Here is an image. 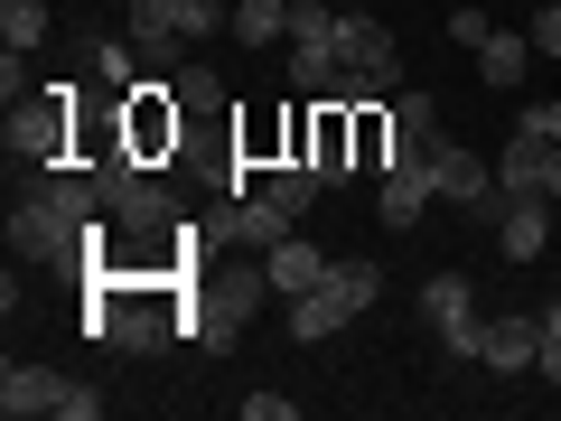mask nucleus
<instances>
[{"instance_id": "obj_1", "label": "nucleus", "mask_w": 561, "mask_h": 421, "mask_svg": "<svg viewBox=\"0 0 561 421\" xmlns=\"http://www.w3.org/2000/svg\"><path fill=\"white\" fill-rule=\"evenodd\" d=\"M103 197H94V169L84 160H57V169H20L10 187V253L28 272H94L103 253Z\"/></svg>"}, {"instance_id": "obj_2", "label": "nucleus", "mask_w": 561, "mask_h": 421, "mask_svg": "<svg viewBox=\"0 0 561 421\" xmlns=\"http://www.w3.org/2000/svg\"><path fill=\"white\" fill-rule=\"evenodd\" d=\"M375 300H383V262L337 253L319 291H300V300H290V338H300V346H319V338H337V328H356Z\"/></svg>"}, {"instance_id": "obj_3", "label": "nucleus", "mask_w": 561, "mask_h": 421, "mask_svg": "<svg viewBox=\"0 0 561 421\" xmlns=\"http://www.w3.org/2000/svg\"><path fill=\"white\" fill-rule=\"evenodd\" d=\"M402 84V47L383 20H365V10H337V84H328V103H383Z\"/></svg>"}, {"instance_id": "obj_4", "label": "nucleus", "mask_w": 561, "mask_h": 421, "mask_svg": "<svg viewBox=\"0 0 561 421\" xmlns=\"http://www.w3.org/2000/svg\"><path fill=\"white\" fill-rule=\"evenodd\" d=\"M76 122H84V103H76V84H38L28 103H10V169H57V160H76Z\"/></svg>"}, {"instance_id": "obj_5", "label": "nucleus", "mask_w": 561, "mask_h": 421, "mask_svg": "<svg viewBox=\"0 0 561 421\" xmlns=\"http://www.w3.org/2000/svg\"><path fill=\"white\" fill-rule=\"evenodd\" d=\"M179 132H187V103H179V84H169V76L122 84V150H131L140 169H160L169 150H179Z\"/></svg>"}, {"instance_id": "obj_6", "label": "nucleus", "mask_w": 561, "mask_h": 421, "mask_svg": "<svg viewBox=\"0 0 561 421\" xmlns=\"http://www.w3.org/2000/svg\"><path fill=\"white\" fill-rule=\"evenodd\" d=\"M262 300H272V272H262V262H243V272H216L206 291H187V338H197V346H234V328L253 319Z\"/></svg>"}, {"instance_id": "obj_7", "label": "nucleus", "mask_w": 561, "mask_h": 421, "mask_svg": "<svg viewBox=\"0 0 561 421\" xmlns=\"http://www.w3.org/2000/svg\"><path fill=\"white\" fill-rule=\"evenodd\" d=\"M421 319L440 328V356L478 365V338H486V319H478V300H468V272H431V281H421Z\"/></svg>"}, {"instance_id": "obj_8", "label": "nucleus", "mask_w": 561, "mask_h": 421, "mask_svg": "<svg viewBox=\"0 0 561 421\" xmlns=\"http://www.w3.org/2000/svg\"><path fill=\"white\" fill-rule=\"evenodd\" d=\"M431 150H393L383 160V187H375V216H383V235H412L421 216H431Z\"/></svg>"}, {"instance_id": "obj_9", "label": "nucleus", "mask_w": 561, "mask_h": 421, "mask_svg": "<svg viewBox=\"0 0 561 421\" xmlns=\"http://www.w3.org/2000/svg\"><path fill=\"white\" fill-rule=\"evenodd\" d=\"M534 356H542V309H505V319H486V338H478L486 375H524Z\"/></svg>"}, {"instance_id": "obj_10", "label": "nucleus", "mask_w": 561, "mask_h": 421, "mask_svg": "<svg viewBox=\"0 0 561 421\" xmlns=\"http://www.w3.org/2000/svg\"><path fill=\"white\" fill-rule=\"evenodd\" d=\"M496 253L505 262H542L552 253V197H505V216H496Z\"/></svg>"}, {"instance_id": "obj_11", "label": "nucleus", "mask_w": 561, "mask_h": 421, "mask_svg": "<svg viewBox=\"0 0 561 421\" xmlns=\"http://www.w3.org/2000/svg\"><path fill=\"white\" fill-rule=\"evenodd\" d=\"M57 402H66L57 365H20V356L0 365V412H10V421H38V412H57Z\"/></svg>"}, {"instance_id": "obj_12", "label": "nucleus", "mask_w": 561, "mask_h": 421, "mask_svg": "<svg viewBox=\"0 0 561 421\" xmlns=\"http://www.w3.org/2000/svg\"><path fill=\"white\" fill-rule=\"evenodd\" d=\"M328 262H337V253H319V243H300V235H280L272 253H262V272H272V300H300V291H319Z\"/></svg>"}, {"instance_id": "obj_13", "label": "nucleus", "mask_w": 561, "mask_h": 421, "mask_svg": "<svg viewBox=\"0 0 561 421\" xmlns=\"http://www.w3.org/2000/svg\"><path fill=\"white\" fill-rule=\"evenodd\" d=\"M478 76H486V94H524V76H534V38H524V29H496V38L478 47Z\"/></svg>"}, {"instance_id": "obj_14", "label": "nucleus", "mask_w": 561, "mask_h": 421, "mask_svg": "<svg viewBox=\"0 0 561 421\" xmlns=\"http://www.w3.org/2000/svg\"><path fill=\"white\" fill-rule=\"evenodd\" d=\"M383 113H393V150H431V140H440V103L421 94V84H393Z\"/></svg>"}, {"instance_id": "obj_15", "label": "nucleus", "mask_w": 561, "mask_h": 421, "mask_svg": "<svg viewBox=\"0 0 561 421\" xmlns=\"http://www.w3.org/2000/svg\"><path fill=\"white\" fill-rule=\"evenodd\" d=\"M253 187H262V197H272V206H280V216H290V225H300L309 206H319V187H328V179H319V169H309V160H272V169H262Z\"/></svg>"}, {"instance_id": "obj_16", "label": "nucleus", "mask_w": 561, "mask_h": 421, "mask_svg": "<svg viewBox=\"0 0 561 421\" xmlns=\"http://www.w3.org/2000/svg\"><path fill=\"white\" fill-rule=\"evenodd\" d=\"M542 150H552V140L515 122V140L496 150V187H505V197H534V187H542Z\"/></svg>"}, {"instance_id": "obj_17", "label": "nucleus", "mask_w": 561, "mask_h": 421, "mask_svg": "<svg viewBox=\"0 0 561 421\" xmlns=\"http://www.w3.org/2000/svg\"><path fill=\"white\" fill-rule=\"evenodd\" d=\"M225 235H234V243H253V253H272V243H280V235H300V225L280 216V206L262 197V187H243V197H234V225H225Z\"/></svg>"}, {"instance_id": "obj_18", "label": "nucleus", "mask_w": 561, "mask_h": 421, "mask_svg": "<svg viewBox=\"0 0 561 421\" xmlns=\"http://www.w3.org/2000/svg\"><path fill=\"white\" fill-rule=\"evenodd\" d=\"M234 38H243V47L290 38V0H234Z\"/></svg>"}, {"instance_id": "obj_19", "label": "nucleus", "mask_w": 561, "mask_h": 421, "mask_svg": "<svg viewBox=\"0 0 561 421\" xmlns=\"http://www.w3.org/2000/svg\"><path fill=\"white\" fill-rule=\"evenodd\" d=\"M383 160H393V113L383 103H356V169L383 179Z\"/></svg>"}, {"instance_id": "obj_20", "label": "nucleus", "mask_w": 561, "mask_h": 421, "mask_svg": "<svg viewBox=\"0 0 561 421\" xmlns=\"http://www.w3.org/2000/svg\"><path fill=\"white\" fill-rule=\"evenodd\" d=\"M0 47H47V0H0Z\"/></svg>"}, {"instance_id": "obj_21", "label": "nucleus", "mask_w": 561, "mask_h": 421, "mask_svg": "<svg viewBox=\"0 0 561 421\" xmlns=\"http://www.w3.org/2000/svg\"><path fill=\"white\" fill-rule=\"evenodd\" d=\"M94 76L103 84H140V47L131 38H94Z\"/></svg>"}, {"instance_id": "obj_22", "label": "nucleus", "mask_w": 561, "mask_h": 421, "mask_svg": "<svg viewBox=\"0 0 561 421\" xmlns=\"http://www.w3.org/2000/svg\"><path fill=\"white\" fill-rule=\"evenodd\" d=\"M169 84H179V103H187V113H216V94H225V84H216V66H179Z\"/></svg>"}, {"instance_id": "obj_23", "label": "nucleus", "mask_w": 561, "mask_h": 421, "mask_svg": "<svg viewBox=\"0 0 561 421\" xmlns=\"http://www.w3.org/2000/svg\"><path fill=\"white\" fill-rule=\"evenodd\" d=\"M486 38H496V20H486V10H449V47H468V57H478Z\"/></svg>"}, {"instance_id": "obj_24", "label": "nucleus", "mask_w": 561, "mask_h": 421, "mask_svg": "<svg viewBox=\"0 0 561 421\" xmlns=\"http://www.w3.org/2000/svg\"><path fill=\"white\" fill-rule=\"evenodd\" d=\"M524 38H534V57H561V0H542V20L524 29Z\"/></svg>"}, {"instance_id": "obj_25", "label": "nucleus", "mask_w": 561, "mask_h": 421, "mask_svg": "<svg viewBox=\"0 0 561 421\" xmlns=\"http://www.w3.org/2000/svg\"><path fill=\"white\" fill-rule=\"evenodd\" d=\"M57 421H103V394H94V384H66V402H57Z\"/></svg>"}, {"instance_id": "obj_26", "label": "nucleus", "mask_w": 561, "mask_h": 421, "mask_svg": "<svg viewBox=\"0 0 561 421\" xmlns=\"http://www.w3.org/2000/svg\"><path fill=\"white\" fill-rule=\"evenodd\" d=\"M290 412H300L290 394H243V421H290Z\"/></svg>"}, {"instance_id": "obj_27", "label": "nucleus", "mask_w": 561, "mask_h": 421, "mask_svg": "<svg viewBox=\"0 0 561 421\" xmlns=\"http://www.w3.org/2000/svg\"><path fill=\"white\" fill-rule=\"evenodd\" d=\"M524 132H542V140H561V94H542L534 113H524Z\"/></svg>"}, {"instance_id": "obj_28", "label": "nucleus", "mask_w": 561, "mask_h": 421, "mask_svg": "<svg viewBox=\"0 0 561 421\" xmlns=\"http://www.w3.org/2000/svg\"><path fill=\"white\" fill-rule=\"evenodd\" d=\"M534 365H542V384H561V319H542V356Z\"/></svg>"}, {"instance_id": "obj_29", "label": "nucleus", "mask_w": 561, "mask_h": 421, "mask_svg": "<svg viewBox=\"0 0 561 421\" xmlns=\"http://www.w3.org/2000/svg\"><path fill=\"white\" fill-rule=\"evenodd\" d=\"M542 197L561 206V140H552V150H542Z\"/></svg>"}, {"instance_id": "obj_30", "label": "nucleus", "mask_w": 561, "mask_h": 421, "mask_svg": "<svg viewBox=\"0 0 561 421\" xmlns=\"http://www.w3.org/2000/svg\"><path fill=\"white\" fill-rule=\"evenodd\" d=\"M337 10H365V0H337Z\"/></svg>"}, {"instance_id": "obj_31", "label": "nucleus", "mask_w": 561, "mask_h": 421, "mask_svg": "<svg viewBox=\"0 0 561 421\" xmlns=\"http://www.w3.org/2000/svg\"><path fill=\"white\" fill-rule=\"evenodd\" d=\"M542 319H561V300H552V309H542Z\"/></svg>"}, {"instance_id": "obj_32", "label": "nucleus", "mask_w": 561, "mask_h": 421, "mask_svg": "<svg viewBox=\"0 0 561 421\" xmlns=\"http://www.w3.org/2000/svg\"><path fill=\"white\" fill-rule=\"evenodd\" d=\"M113 10H131V0H113Z\"/></svg>"}]
</instances>
